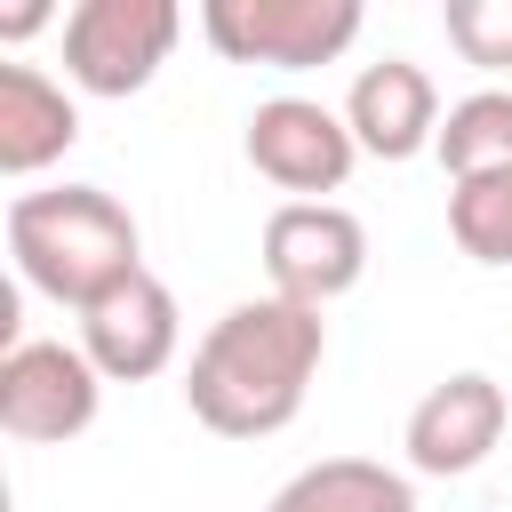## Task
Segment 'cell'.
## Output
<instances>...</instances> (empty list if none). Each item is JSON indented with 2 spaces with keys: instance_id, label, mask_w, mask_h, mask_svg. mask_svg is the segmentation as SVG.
I'll use <instances>...</instances> for the list:
<instances>
[{
  "instance_id": "1",
  "label": "cell",
  "mask_w": 512,
  "mask_h": 512,
  "mask_svg": "<svg viewBox=\"0 0 512 512\" xmlns=\"http://www.w3.org/2000/svg\"><path fill=\"white\" fill-rule=\"evenodd\" d=\"M320 360H328V320L264 288L224 320H208V336L184 360V408L216 440H272L296 424Z\"/></svg>"
},
{
  "instance_id": "2",
  "label": "cell",
  "mask_w": 512,
  "mask_h": 512,
  "mask_svg": "<svg viewBox=\"0 0 512 512\" xmlns=\"http://www.w3.org/2000/svg\"><path fill=\"white\" fill-rule=\"evenodd\" d=\"M8 256H16L24 288L88 312L112 280H128L144 264V232L104 184H48V192L8 200Z\"/></svg>"
},
{
  "instance_id": "3",
  "label": "cell",
  "mask_w": 512,
  "mask_h": 512,
  "mask_svg": "<svg viewBox=\"0 0 512 512\" xmlns=\"http://www.w3.org/2000/svg\"><path fill=\"white\" fill-rule=\"evenodd\" d=\"M200 32L224 64L312 72L360 40V0H208Z\"/></svg>"
},
{
  "instance_id": "4",
  "label": "cell",
  "mask_w": 512,
  "mask_h": 512,
  "mask_svg": "<svg viewBox=\"0 0 512 512\" xmlns=\"http://www.w3.org/2000/svg\"><path fill=\"white\" fill-rule=\"evenodd\" d=\"M184 32L176 0H80L64 8V80L80 96H136Z\"/></svg>"
},
{
  "instance_id": "5",
  "label": "cell",
  "mask_w": 512,
  "mask_h": 512,
  "mask_svg": "<svg viewBox=\"0 0 512 512\" xmlns=\"http://www.w3.org/2000/svg\"><path fill=\"white\" fill-rule=\"evenodd\" d=\"M368 272V224L344 200H280L264 216V280L288 304L328 312L336 296H352Z\"/></svg>"
},
{
  "instance_id": "6",
  "label": "cell",
  "mask_w": 512,
  "mask_h": 512,
  "mask_svg": "<svg viewBox=\"0 0 512 512\" xmlns=\"http://www.w3.org/2000/svg\"><path fill=\"white\" fill-rule=\"evenodd\" d=\"M104 376L80 344L64 336H24L0 352V432L24 448H64L96 424Z\"/></svg>"
},
{
  "instance_id": "7",
  "label": "cell",
  "mask_w": 512,
  "mask_h": 512,
  "mask_svg": "<svg viewBox=\"0 0 512 512\" xmlns=\"http://www.w3.org/2000/svg\"><path fill=\"white\" fill-rule=\"evenodd\" d=\"M240 152H248V168H256L264 184H280L288 200H328V192H344V176H352V160H360L344 112H328V104H312V96H264V104L248 112Z\"/></svg>"
},
{
  "instance_id": "8",
  "label": "cell",
  "mask_w": 512,
  "mask_h": 512,
  "mask_svg": "<svg viewBox=\"0 0 512 512\" xmlns=\"http://www.w3.org/2000/svg\"><path fill=\"white\" fill-rule=\"evenodd\" d=\"M176 344H184V312H176V288H168L152 264H136L128 280H112V288L80 312V352L96 360L104 384H144V376H160V368L176 360Z\"/></svg>"
},
{
  "instance_id": "9",
  "label": "cell",
  "mask_w": 512,
  "mask_h": 512,
  "mask_svg": "<svg viewBox=\"0 0 512 512\" xmlns=\"http://www.w3.org/2000/svg\"><path fill=\"white\" fill-rule=\"evenodd\" d=\"M504 424H512L504 384L480 376V368H456L448 384H432V392L408 408V432H400L408 472H424V480H464V472H480V464L496 456Z\"/></svg>"
},
{
  "instance_id": "10",
  "label": "cell",
  "mask_w": 512,
  "mask_h": 512,
  "mask_svg": "<svg viewBox=\"0 0 512 512\" xmlns=\"http://www.w3.org/2000/svg\"><path fill=\"white\" fill-rule=\"evenodd\" d=\"M344 128L368 160H416L440 144V88L424 64L408 56H376L360 64V80L344 88Z\"/></svg>"
},
{
  "instance_id": "11",
  "label": "cell",
  "mask_w": 512,
  "mask_h": 512,
  "mask_svg": "<svg viewBox=\"0 0 512 512\" xmlns=\"http://www.w3.org/2000/svg\"><path fill=\"white\" fill-rule=\"evenodd\" d=\"M80 144V104L40 64H0V176H40Z\"/></svg>"
},
{
  "instance_id": "12",
  "label": "cell",
  "mask_w": 512,
  "mask_h": 512,
  "mask_svg": "<svg viewBox=\"0 0 512 512\" xmlns=\"http://www.w3.org/2000/svg\"><path fill=\"white\" fill-rule=\"evenodd\" d=\"M264 512H416V488L376 456H320L296 480H280Z\"/></svg>"
},
{
  "instance_id": "13",
  "label": "cell",
  "mask_w": 512,
  "mask_h": 512,
  "mask_svg": "<svg viewBox=\"0 0 512 512\" xmlns=\"http://www.w3.org/2000/svg\"><path fill=\"white\" fill-rule=\"evenodd\" d=\"M440 168L448 184H472L488 168H512V88H472L440 112Z\"/></svg>"
},
{
  "instance_id": "14",
  "label": "cell",
  "mask_w": 512,
  "mask_h": 512,
  "mask_svg": "<svg viewBox=\"0 0 512 512\" xmlns=\"http://www.w3.org/2000/svg\"><path fill=\"white\" fill-rule=\"evenodd\" d=\"M448 240L472 264H512V168L448 184Z\"/></svg>"
},
{
  "instance_id": "15",
  "label": "cell",
  "mask_w": 512,
  "mask_h": 512,
  "mask_svg": "<svg viewBox=\"0 0 512 512\" xmlns=\"http://www.w3.org/2000/svg\"><path fill=\"white\" fill-rule=\"evenodd\" d=\"M448 48L480 72H512V0H448L440 8Z\"/></svg>"
},
{
  "instance_id": "16",
  "label": "cell",
  "mask_w": 512,
  "mask_h": 512,
  "mask_svg": "<svg viewBox=\"0 0 512 512\" xmlns=\"http://www.w3.org/2000/svg\"><path fill=\"white\" fill-rule=\"evenodd\" d=\"M40 24H56V8H48V0H24V8H8V16H0V40H32Z\"/></svg>"
}]
</instances>
